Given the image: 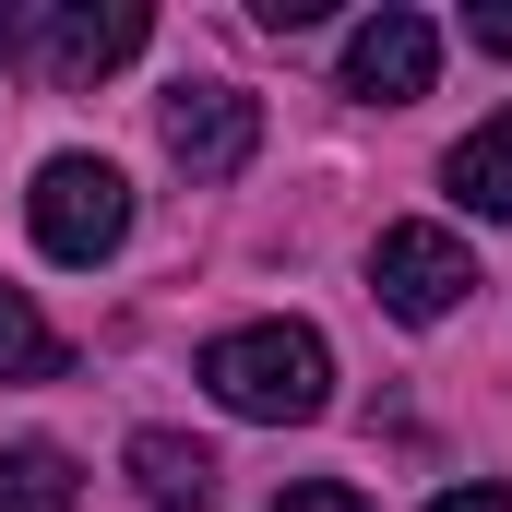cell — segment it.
Returning a JSON list of instances; mask_svg holds the SVG:
<instances>
[{"instance_id": "1", "label": "cell", "mask_w": 512, "mask_h": 512, "mask_svg": "<svg viewBox=\"0 0 512 512\" xmlns=\"http://www.w3.org/2000/svg\"><path fill=\"white\" fill-rule=\"evenodd\" d=\"M203 393H215L227 417L298 429V417H322V405H334V358H322V334H310V322H239V334H215V346H203Z\"/></svg>"}, {"instance_id": "2", "label": "cell", "mask_w": 512, "mask_h": 512, "mask_svg": "<svg viewBox=\"0 0 512 512\" xmlns=\"http://www.w3.org/2000/svg\"><path fill=\"white\" fill-rule=\"evenodd\" d=\"M24 227H36L48 262H108L131 239V179L108 155H48L36 191H24Z\"/></svg>"}, {"instance_id": "3", "label": "cell", "mask_w": 512, "mask_h": 512, "mask_svg": "<svg viewBox=\"0 0 512 512\" xmlns=\"http://www.w3.org/2000/svg\"><path fill=\"white\" fill-rule=\"evenodd\" d=\"M465 286H477V251L453 227H382L370 239V298L393 322H441V310H465Z\"/></svg>"}, {"instance_id": "4", "label": "cell", "mask_w": 512, "mask_h": 512, "mask_svg": "<svg viewBox=\"0 0 512 512\" xmlns=\"http://www.w3.org/2000/svg\"><path fill=\"white\" fill-rule=\"evenodd\" d=\"M167 155L215 191V179H239L262 155V96H239V84H179L167 96Z\"/></svg>"}, {"instance_id": "5", "label": "cell", "mask_w": 512, "mask_h": 512, "mask_svg": "<svg viewBox=\"0 0 512 512\" xmlns=\"http://www.w3.org/2000/svg\"><path fill=\"white\" fill-rule=\"evenodd\" d=\"M143 36H155L143 0H72V12H36V24H24V48L48 60V84H96V72H120Z\"/></svg>"}, {"instance_id": "6", "label": "cell", "mask_w": 512, "mask_h": 512, "mask_svg": "<svg viewBox=\"0 0 512 512\" xmlns=\"http://www.w3.org/2000/svg\"><path fill=\"white\" fill-rule=\"evenodd\" d=\"M429 72H441V36H429V12H405V0H382V12L346 36V96H370V108H417Z\"/></svg>"}, {"instance_id": "7", "label": "cell", "mask_w": 512, "mask_h": 512, "mask_svg": "<svg viewBox=\"0 0 512 512\" xmlns=\"http://www.w3.org/2000/svg\"><path fill=\"white\" fill-rule=\"evenodd\" d=\"M453 203H477V215H501V227H512V108L453 143Z\"/></svg>"}, {"instance_id": "8", "label": "cell", "mask_w": 512, "mask_h": 512, "mask_svg": "<svg viewBox=\"0 0 512 512\" xmlns=\"http://www.w3.org/2000/svg\"><path fill=\"white\" fill-rule=\"evenodd\" d=\"M131 477H143L167 512H179V501H215V453L179 441V429H143V441H131Z\"/></svg>"}, {"instance_id": "9", "label": "cell", "mask_w": 512, "mask_h": 512, "mask_svg": "<svg viewBox=\"0 0 512 512\" xmlns=\"http://www.w3.org/2000/svg\"><path fill=\"white\" fill-rule=\"evenodd\" d=\"M0 501H12V512H72V501H84V477H72V453H60V441H12Z\"/></svg>"}, {"instance_id": "10", "label": "cell", "mask_w": 512, "mask_h": 512, "mask_svg": "<svg viewBox=\"0 0 512 512\" xmlns=\"http://www.w3.org/2000/svg\"><path fill=\"white\" fill-rule=\"evenodd\" d=\"M60 370V334L24 310V286H0V382H48Z\"/></svg>"}, {"instance_id": "11", "label": "cell", "mask_w": 512, "mask_h": 512, "mask_svg": "<svg viewBox=\"0 0 512 512\" xmlns=\"http://www.w3.org/2000/svg\"><path fill=\"white\" fill-rule=\"evenodd\" d=\"M274 512H370L346 477H298V489H274Z\"/></svg>"}, {"instance_id": "12", "label": "cell", "mask_w": 512, "mask_h": 512, "mask_svg": "<svg viewBox=\"0 0 512 512\" xmlns=\"http://www.w3.org/2000/svg\"><path fill=\"white\" fill-rule=\"evenodd\" d=\"M465 36H477L489 60H512V12H465Z\"/></svg>"}, {"instance_id": "13", "label": "cell", "mask_w": 512, "mask_h": 512, "mask_svg": "<svg viewBox=\"0 0 512 512\" xmlns=\"http://www.w3.org/2000/svg\"><path fill=\"white\" fill-rule=\"evenodd\" d=\"M429 512H512V489H441Z\"/></svg>"}, {"instance_id": "14", "label": "cell", "mask_w": 512, "mask_h": 512, "mask_svg": "<svg viewBox=\"0 0 512 512\" xmlns=\"http://www.w3.org/2000/svg\"><path fill=\"white\" fill-rule=\"evenodd\" d=\"M0 512H12V501H0Z\"/></svg>"}]
</instances>
